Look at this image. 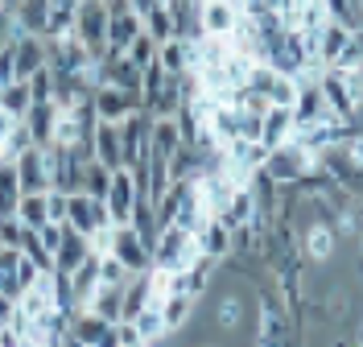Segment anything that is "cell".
Segmentation results:
<instances>
[{
	"label": "cell",
	"instance_id": "1",
	"mask_svg": "<svg viewBox=\"0 0 363 347\" xmlns=\"http://www.w3.org/2000/svg\"><path fill=\"white\" fill-rule=\"evenodd\" d=\"M87 162H95L83 145H50L45 149V165H50V186L62 190V194H74L83 190V174H87Z\"/></svg>",
	"mask_w": 363,
	"mask_h": 347
},
{
	"label": "cell",
	"instance_id": "2",
	"mask_svg": "<svg viewBox=\"0 0 363 347\" xmlns=\"http://www.w3.org/2000/svg\"><path fill=\"white\" fill-rule=\"evenodd\" d=\"M314 170H318L314 153H310V149H301L297 141L277 145V149H269V158H264V174H269L277 186H297V182H306Z\"/></svg>",
	"mask_w": 363,
	"mask_h": 347
},
{
	"label": "cell",
	"instance_id": "3",
	"mask_svg": "<svg viewBox=\"0 0 363 347\" xmlns=\"http://www.w3.org/2000/svg\"><path fill=\"white\" fill-rule=\"evenodd\" d=\"M70 38L83 42L91 58H99V54L108 50V0H79Z\"/></svg>",
	"mask_w": 363,
	"mask_h": 347
},
{
	"label": "cell",
	"instance_id": "4",
	"mask_svg": "<svg viewBox=\"0 0 363 347\" xmlns=\"http://www.w3.org/2000/svg\"><path fill=\"white\" fill-rule=\"evenodd\" d=\"M149 256H153V269H186V265L199 256V244H194V236H190L186 228L165 224V228L157 231Z\"/></svg>",
	"mask_w": 363,
	"mask_h": 347
},
{
	"label": "cell",
	"instance_id": "5",
	"mask_svg": "<svg viewBox=\"0 0 363 347\" xmlns=\"http://www.w3.org/2000/svg\"><path fill=\"white\" fill-rule=\"evenodd\" d=\"M104 253H112L128 273H149L153 269V256H149V248L136 236L133 224H108V248Z\"/></svg>",
	"mask_w": 363,
	"mask_h": 347
},
{
	"label": "cell",
	"instance_id": "6",
	"mask_svg": "<svg viewBox=\"0 0 363 347\" xmlns=\"http://www.w3.org/2000/svg\"><path fill=\"white\" fill-rule=\"evenodd\" d=\"M38 277H42V269H38L21 248H0V294H4V298L17 302Z\"/></svg>",
	"mask_w": 363,
	"mask_h": 347
},
{
	"label": "cell",
	"instance_id": "7",
	"mask_svg": "<svg viewBox=\"0 0 363 347\" xmlns=\"http://www.w3.org/2000/svg\"><path fill=\"white\" fill-rule=\"evenodd\" d=\"M67 228L83 231V236H95V231H104L112 219H108V207H104V199H91V194H83V190H74V194H67V219H62Z\"/></svg>",
	"mask_w": 363,
	"mask_h": 347
},
{
	"label": "cell",
	"instance_id": "8",
	"mask_svg": "<svg viewBox=\"0 0 363 347\" xmlns=\"http://www.w3.org/2000/svg\"><path fill=\"white\" fill-rule=\"evenodd\" d=\"M70 343H83V347H116V323L99 319L95 310H74L70 314V326H67Z\"/></svg>",
	"mask_w": 363,
	"mask_h": 347
},
{
	"label": "cell",
	"instance_id": "9",
	"mask_svg": "<svg viewBox=\"0 0 363 347\" xmlns=\"http://www.w3.org/2000/svg\"><path fill=\"white\" fill-rule=\"evenodd\" d=\"M116 128H120V158H124V170H136L140 158L149 153V112L140 108V112L124 116Z\"/></svg>",
	"mask_w": 363,
	"mask_h": 347
},
{
	"label": "cell",
	"instance_id": "10",
	"mask_svg": "<svg viewBox=\"0 0 363 347\" xmlns=\"http://www.w3.org/2000/svg\"><path fill=\"white\" fill-rule=\"evenodd\" d=\"M91 104H95V116L108 120V124H120L124 116H133V112L145 108L136 92H124V87H112V83H99L95 95H91Z\"/></svg>",
	"mask_w": 363,
	"mask_h": 347
},
{
	"label": "cell",
	"instance_id": "11",
	"mask_svg": "<svg viewBox=\"0 0 363 347\" xmlns=\"http://www.w3.org/2000/svg\"><path fill=\"white\" fill-rule=\"evenodd\" d=\"M104 207L112 224H133V207H136V178L133 170H112V186L104 194Z\"/></svg>",
	"mask_w": 363,
	"mask_h": 347
},
{
	"label": "cell",
	"instance_id": "12",
	"mask_svg": "<svg viewBox=\"0 0 363 347\" xmlns=\"http://www.w3.org/2000/svg\"><path fill=\"white\" fill-rule=\"evenodd\" d=\"M240 0H199V29L203 38H227L240 21Z\"/></svg>",
	"mask_w": 363,
	"mask_h": 347
},
{
	"label": "cell",
	"instance_id": "13",
	"mask_svg": "<svg viewBox=\"0 0 363 347\" xmlns=\"http://www.w3.org/2000/svg\"><path fill=\"white\" fill-rule=\"evenodd\" d=\"M13 165H17L21 194H42V190H50V165H45V149L29 145V149H21V153L13 158Z\"/></svg>",
	"mask_w": 363,
	"mask_h": 347
},
{
	"label": "cell",
	"instance_id": "14",
	"mask_svg": "<svg viewBox=\"0 0 363 347\" xmlns=\"http://www.w3.org/2000/svg\"><path fill=\"white\" fill-rule=\"evenodd\" d=\"M67 277V290H70V302H74V310H83V306H91V298H95V290H99V253H87L70 273H62Z\"/></svg>",
	"mask_w": 363,
	"mask_h": 347
},
{
	"label": "cell",
	"instance_id": "15",
	"mask_svg": "<svg viewBox=\"0 0 363 347\" xmlns=\"http://www.w3.org/2000/svg\"><path fill=\"white\" fill-rule=\"evenodd\" d=\"M318 92H322L326 108L339 116V120H351L355 108H359V104H355V95H351V87H347V79H342L339 70H330V67L318 75Z\"/></svg>",
	"mask_w": 363,
	"mask_h": 347
},
{
	"label": "cell",
	"instance_id": "16",
	"mask_svg": "<svg viewBox=\"0 0 363 347\" xmlns=\"http://www.w3.org/2000/svg\"><path fill=\"white\" fill-rule=\"evenodd\" d=\"M194 244H199V253L203 256L219 260V256H227L231 248H235V231L227 228L219 215H206L203 224H199V231H194Z\"/></svg>",
	"mask_w": 363,
	"mask_h": 347
},
{
	"label": "cell",
	"instance_id": "17",
	"mask_svg": "<svg viewBox=\"0 0 363 347\" xmlns=\"http://www.w3.org/2000/svg\"><path fill=\"white\" fill-rule=\"evenodd\" d=\"M45 67V38L38 33H17L13 38V70H17V79H29V75H38Z\"/></svg>",
	"mask_w": 363,
	"mask_h": 347
},
{
	"label": "cell",
	"instance_id": "18",
	"mask_svg": "<svg viewBox=\"0 0 363 347\" xmlns=\"http://www.w3.org/2000/svg\"><path fill=\"white\" fill-rule=\"evenodd\" d=\"M297 120H294V108H281V104H269V112L260 116V145L264 149H277L294 137Z\"/></svg>",
	"mask_w": 363,
	"mask_h": 347
},
{
	"label": "cell",
	"instance_id": "19",
	"mask_svg": "<svg viewBox=\"0 0 363 347\" xmlns=\"http://www.w3.org/2000/svg\"><path fill=\"white\" fill-rule=\"evenodd\" d=\"M91 158L104 165V170H124V158H120V128L99 120L95 133H91Z\"/></svg>",
	"mask_w": 363,
	"mask_h": 347
},
{
	"label": "cell",
	"instance_id": "20",
	"mask_svg": "<svg viewBox=\"0 0 363 347\" xmlns=\"http://www.w3.org/2000/svg\"><path fill=\"white\" fill-rule=\"evenodd\" d=\"M140 33H145V25H140V17H136L133 9H124V13H108V50L124 54Z\"/></svg>",
	"mask_w": 363,
	"mask_h": 347
},
{
	"label": "cell",
	"instance_id": "21",
	"mask_svg": "<svg viewBox=\"0 0 363 347\" xmlns=\"http://www.w3.org/2000/svg\"><path fill=\"white\" fill-rule=\"evenodd\" d=\"M219 219H223L231 231H235V228H248L252 219H256V194H252L248 182L231 190V199H227V207L219 211Z\"/></svg>",
	"mask_w": 363,
	"mask_h": 347
},
{
	"label": "cell",
	"instance_id": "22",
	"mask_svg": "<svg viewBox=\"0 0 363 347\" xmlns=\"http://www.w3.org/2000/svg\"><path fill=\"white\" fill-rule=\"evenodd\" d=\"M25 128H29V137L38 149H50L54 145V120H58V108L54 104H29V112L21 116Z\"/></svg>",
	"mask_w": 363,
	"mask_h": 347
},
{
	"label": "cell",
	"instance_id": "23",
	"mask_svg": "<svg viewBox=\"0 0 363 347\" xmlns=\"http://www.w3.org/2000/svg\"><path fill=\"white\" fill-rule=\"evenodd\" d=\"M91 253V240L83 236V231H74L62 224V244H58V253H54V273H70L83 256Z\"/></svg>",
	"mask_w": 363,
	"mask_h": 347
},
{
	"label": "cell",
	"instance_id": "24",
	"mask_svg": "<svg viewBox=\"0 0 363 347\" xmlns=\"http://www.w3.org/2000/svg\"><path fill=\"white\" fill-rule=\"evenodd\" d=\"M347 42H351V25H342V21L330 17V21L322 25V33H318V62H322V67H330V62L342 54Z\"/></svg>",
	"mask_w": 363,
	"mask_h": 347
},
{
	"label": "cell",
	"instance_id": "25",
	"mask_svg": "<svg viewBox=\"0 0 363 347\" xmlns=\"http://www.w3.org/2000/svg\"><path fill=\"white\" fill-rule=\"evenodd\" d=\"M178 145H182L178 120H174V116H149V149L161 153V158H169Z\"/></svg>",
	"mask_w": 363,
	"mask_h": 347
},
{
	"label": "cell",
	"instance_id": "26",
	"mask_svg": "<svg viewBox=\"0 0 363 347\" xmlns=\"http://www.w3.org/2000/svg\"><path fill=\"white\" fill-rule=\"evenodd\" d=\"M140 25H145V33L153 38V42H169V38H178V21H174V9L161 0V4H153L145 17H140Z\"/></svg>",
	"mask_w": 363,
	"mask_h": 347
},
{
	"label": "cell",
	"instance_id": "27",
	"mask_svg": "<svg viewBox=\"0 0 363 347\" xmlns=\"http://www.w3.org/2000/svg\"><path fill=\"white\" fill-rule=\"evenodd\" d=\"M87 310H95V314L108 319V323H120V319H124V285H99Z\"/></svg>",
	"mask_w": 363,
	"mask_h": 347
},
{
	"label": "cell",
	"instance_id": "28",
	"mask_svg": "<svg viewBox=\"0 0 363 347\" xmlns=\"http://www.w3.org/2000/svg\"><path fill=\"white\" fill-rule=\"evenodd\" d=\"M21 203V182H17V165L0 162V219H17Z\"/></svg>",
	"mask_w": 363,
	"mask_h": 347
},
{
	"label": "cell",
	"instance_id": "29",
	"mask_svg": "<svg viewBox=\"0 0 363 347\" xmlns=\"http://www.w3.org/2000/svg\"><path fill=\"white\" fill-rule=\"evenodd\" d=\"M306 256H314V260H330L335 256V228L330 224L314 219L306 228Z\"/></svg>",
	"mask_w": 363,
	"mask_h": 347
},
{
	"label": "cell",
	"instance_id": "30",
	"mask_svg": "<svg viewBox=\"0 0 363 347\" xmlns=\"http://www.w3.org/2000/svg\"><path fill=\"white\" fill-rule=\"evenodd\" d=\"M149 302H153V281H149V273H133L128 285H124V319H133L136 310H145Z\"/></svg>",
	"mask_w": 363,
	"mask_h": 347
},
{
	"label": "cell",
	"instance_id": "31",
	"mask_svg": "<svg viewBox=\"0 0 363 347\" xmlns=\"http://www.w3.org/2000/svg\"><path fill=\"white\" fill-rule=\"evenodd\" d=\"M161 319H165V331L174 335L178 326H186V319L194 314V298L190 294H169V298H161Z\"/></svg>",
	"mask_w": 363,
	"mask_h": 347
},
{
	"label": "cell",
	"instance_id": "32",
	"mask_svg": "<svg viewBox=\"0 0 363 347\" xmlns=\"http://www.w3.org/2000/svg\"><path fill=\"white\" fill-rule=\"evenodd\" d=\"M29 104H33V95H29V83L25 79H13V83L0 87V108L13 116V120H21L29 112Z\"/></svg>",
	"mask_w": 363,
	"mask_h": 347
},
{
	"label": "cell",
	"instance_id": "33",
	"mask_svg": "<svg viewBox=\"0 0 363 347\" xmlns=\"http://www.w3.org/2000/svg\"><path fill=\"white\" fill-rule=\"evenodd\" d=\"M133 326L145 335V343H149V347L161 343V339L169 335V331H165V319H161V306H153V302H149L145 310H136V314H133Z\"/></svg>",
	"mask_w": 363,
	"mask_h": 347
},
{
	"label": "cell",
	"instance_id": "34",
	"mask_svg": "<svg viewBox=\"0 0 363 347\" xmlns=\"http://www.w3.org/2000/svg\"><path fill=\"white\" fill-rule=\"evenodd\" d=\"M79 13V0H50V21H45V38H67Z\"/></svg>",
	"mask_w": 363,
	"mask_h": 347
},
{
	"label": "cell",
	"instance_id": "35",
	"mask_svg": "<svg viewBox=\"0 0 363 347\" xmlns=\"http://www.w3.org/2000/svg\"><path fill=\"white\" fill-rule=\"evenodd\" d=\"M17 219H21L25 228H42V224H50L45 190H42V194H21V203H17Z\"/></svg>",
	"mask_w": 363,
	"mask_h": 347
},
{
	"label": "cell",
	"instance_id": "36",
	"mask_svg": "<svg viewBox=\"0 0 363 347\" xmlns=\"http://www.w3.org/2000/svg\"><path fill=\"white\" fill-rule=\"evenodd\" d=\"M157 62L165 67L169 79H182V75H186V42H182V38L161 42V46H157Z\"/></svg>",
	"mask_w": 363,
	"mask_h": 347
},
{
	"label": "cell",
	"instance_id": "37",
	"mask_svg": "<svg viewBox=\"0 0 363 347\" xmlns=\"http://www.w3.org/2000/svg\"><path fill=\"white\" fill-rule=\"evenodd\" d=\"M21 253L29 256V260H33L42 273H54V256L42 248V240H38V231H33V228H25V231H21Z\"/></svg>",
	"mask_w": 363,
	"mask_h": 347
},
{
	"label": "cell",
	"instance_id": "38",
	"mask_svg": "<svg viewBox=\"0 0 363 347\" xmlns=\"http://www.w3.org/2000/svg\"><path fill=\"white\" fill-rule=\"evenodd\" d=\"M108 186H112V170H104L99 162H87V174H83V194L104 199V194H108Z\"/></svg>",
	"mask_w": 363,
	"mask_h": 347
},
{
	"label": "cell",
	"instance_id": "39",
	"mask_svg": "<svg viewBox=\"0 0 363 347\" xmlns=\"http://www.w3.org/2000/svg\"><path fill=\"white\" fill-rule=\"evenodd\" d=\"M128 277H133V273H128L112 253H99V285H128Z\"/></svg>",
	"mask_w": 363,
	"mask_h": 347
},
{
	"label": "cell",
	"instance_id": "40",
	"mask_svg": "<svg viewBox=\"0 0 363 347\" xmlns=\"http://www.w3.org/2000/svg\"><path fill=\"white\" fill-rule=\"evenodd\" d=\"M25 83H29L33 104H54V75H50V67H42L38 75H29Z\"/></svg>",
	"mask_w": 363,
	"mask_h": 347
},
{
	"label": "cell",
	"instance_id": "41",
	"mask_svg": "<svg viewBox=\"0 0 363 347\" xmlns=\"http://www.w3.org/2000/svg\"><path fill=\"white\" fill-rule=\"evenodd\" d=\"M215 319H219V326H223V331H235V326H240V319H244V302H240V298H219Z\"/></svg>",
	"mask_w": 363,
	"mask_h": 347
},
{
	"label": "cell",
	"instance_id": "42",
	"mask_svg": "<svg viewBox=\"0 0 363 347\" xmlns=\"http://www.w3.org/2000/svg\"><path fill=\"white\" fill-rule=\"evenodd\" d=\"M124 54H128V58H133L136 67H149V62H153V58H157V42H153V38H149V33H140V38H136L133 46L124 50Z\"/></svg>",
	"mask_w": 363,
	"mask_h": 347
},
{
	"label": "cell",
	"instance_id": "43",
	"mask_svg": "<svg viewBox=\"0 0 363 347\" xmlns=\"http://www.w3.org/2000/svg\"><path fill=\"white\" fill-rule=\"evenodd\" d=\"M116 347H149V343H145V335L133 326V319H120L116 323Z\"/></svg>",
	"mask_w": 363,
	"mask_h": 347
},
{
	"label": "cell",
	"instance_id": "44",
	"mask_svg": "<svg viewBox=\"0 0 363 347\" xmlns=\"http://www.w3.org/2000/svg\"><path fill=\"white\" fill-rule=\"evenodd\" d=\"M38 231V240H42V248L50 256L58 253V244H62V224H54V219H50V224H42V228H33Z\"/></svg>",
	"mask_w": 363,
	"mask_h": 347
},
{
	"label": "cell",
	"instance_id": "45",
	"mask_svg": "<svg viewBox=\"0 0 363 347\" xmlns=\"http://www.w3.org/2000/svg\"><path fill=\"white\" fill-rule=\"evenodd\" d=\"M45 203H50V219H54V224H62V219H67V194H62V190H54V186H50V190H45Z\"/></svg>",
	"mask_w": 363,
	"mask_h": 347
},
{
	"label": "cell",
	"instance_id": "46",
	"mask_svg": "<svg viewBox=\"0 0 363 347\" xmlns=\"http://www.w3.org/2000/svg\"><path fill=\"white\" fill-rule=\"evenodd\" d=\"M4 42H13V13L9 9H0V46Z\"/></svg>",
	"mask_w": 363,
	"mask_h": 347
},
{
	"label": "cell",
	"instance_id": "47",
	"mask_svg": "<svg viewBox=\"0 0 363 347\" xmlns=\"http://www.w3.org/2000/svg\"><path fill=\"white\" fill-rule=\"evenodd\" d=\"M13 310H17V302L0 294V323H9V319H13Z\"/></svg>",
	"mask_w": 363,
	"mask_h": 347
},
{
	"label": "cell",
	"instance_id": "48",
	"mask_svg": "<svg viewBox=\"0 0 363 347\" xmlns=\"http://www.w3.org/2000/svg\"><path fill=\"white\" fill-rule=\"evenodd\" d=\"M153 4H161V0H128V9H133L136 17H145V13H149Z\"/></svg>",
	"mask_w": 363,
	"mask_h": 347
},
{
	"label": "cell",
	"instance_id": "49",
	"mask_svg": "<svg viewBox=\"0 0 363 347\" xmlns=\"http://www.w3.org/2000/svg\"><path fill=\"white\" fill-rule=\"evenodd\" d=\"M17 4H21V0H0V9H9V13H17Z\"/></svg>",
	"mask_w": 363,
	"mask_h": 347
},
{
	"label": "cell",
	"instance_id": "50",
	"mask_svg": "<svg viewBox=\"0 0 363 347\" xmlns=\"http://www.w3.org/2000/svg\"><path fill=\"white\" fill-rule=\"evenodd\" d=\"M359 219H363V211H359Z\"/></svg>",
	"mask_w": 363,
	"mask_h": 347
},
{
	"label": "cell",
	"instance_id": "51",
	"mask_svg": "<svg viewBox=\"0 0 363 347\" xmlns=\"http://www.w3.org/2000/svg\"><path fill=\"white\" fill-rule=\"evenodd\" d=\"M0 326H4V323H0Z\"/></svg>",
	"mask_w": 363,
	"mask_h": 347
},
{
	"label": "cell",
	"instance_id": "52",
	"mask_svg": "<svg viewBox=\"0 0 363 347\" xmlns=\"http://www.w3.org/2000/svg\"><path fill=\"white\" fill-rule=\"evenodd\" d=\"M359 347H363V343H359Z\"/></svg>",
	"mask_w": 363,
	"mask_h": 347
}]
</instances>
